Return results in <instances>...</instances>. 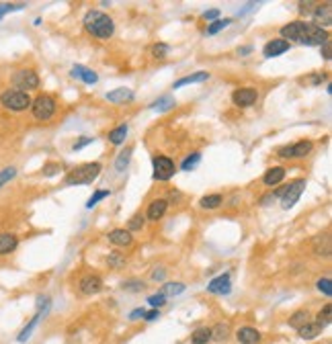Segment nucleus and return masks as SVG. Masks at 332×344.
<instances>
[{
    "instance_id": "58836bf2",
    "label": "nucleus",
    "mask_w": 332,
    "mask_h": 344,
    "mask_svg": "<svg viewBox=\"0 0 332 344\" xmlns=\"http://www.w3.org/2000/svg\"><path fill=\"white\" fill-rule=\"evenodd\" d=\"M109 195H111V191H109V189H105V191H95V193H93V197H90V199L86 201V209H93V207H95L99 201L107 199Z\"/></svg>"
},
{
    "instance_id": "aec40b11",
    "label": "nucleus",
    "mask_w": 332,
    "mask_h": 344,
    "mask_svg": "<svg viewBox=\"0 0 332 344\" xmlns=\"http://www.w3.org/2000/svg\"><path fill=\"white\" fill-rule=\"evenodd\" d=\"M107 238H109V242L113 246H119V248L131 246V242H134V238H131V234L127 230H111Z\"/></svg>"
},
{
    "instance_id": "412c9836",
    "label": "nucleus",
    "mask_w": 332,
    "mask_h": 344,
    "mask_svg": "<svg viewBox=\"0 0 332 344\" xmlns=\"http://www.w3.org/2000/svg\"><path fill=\"white\" fill-rule=\"evenodd\" d=\"M285 168L283 166H273V168H269L267 172H264V176H262V182L267 184V186H275V184H279L283 178H285Z\"/></svg>"
},
{
    "instance_id": "3c124183",
    "label": "nucleus",
    "mask_w": 332,
    "mask_h": 344,
    "mask_svg": "<svg viewBox=\"0 0 332 344\" xmlns=\"http://www.w3.org/2000/svg\"><path fill=\"white\" fill-rule=\"evenodd\" d=\"M158 318H160V309H150V311H146V316H144L146 322H156Z\"/></svg>"
},
{
    "instance_id": "5701e85b",
    "label": "nucleus",
    "mask_w": 332,
    "mask_h": 344,
    "mask_svg": "<svg viewBox=\"0 0 332 344\" xmlns=\"http://www.w3.org/2000/svg\"><path fill=\"white\" fill-rule=\"evenodd\" d=\"M314 252H316L318 256H324V258L330 256L332 248H330V236H328V234L314 238Z\"/></svg>"
},
{
    "instance_id": "c85d7f7f",
    "label": "nucleus",
    "mask_w": 332,
    "mask_h": 344,
    "mask_svg": "<svg viewBox=\"0 0 332 344\" xmlns=\"http://www.w3.org/2000/svg\"><path fill=\"white\" fill-rule=\"evenodd\" d=\"M131 154H134L131 148H125L123 152H119V156L115 158V170L117 172H125V168L129 166V160H131Z\"/></svg>"
},
{
    "instance_id": "4c0bfd02",
    "label": "nucleus",
    "mask_w": 332,
    "mask_h": 344,
    "mask_svg": "<svg viewBox=\"0 0 332 344\" xmlns=\"http://www.w3.org/2000/svg\"><path fill=\"white\" fill-rule=\"evenodd\" d=\"M15 176H17V168L15 166H7V168L0 170V189H3L5 184H9Z\"/></svg>"
},
{
    "instance_id": "dca6fc26",
    "label": "nucleus",
    "mask_w": 332,
    "mask_h": 344,
    "mask_svg": "<svg viewBox=\"0 0 332 344\" xmlns=\"http://www.w3.org/2000/svg\"><path fill=\"white\" fill-rule=\"evenodd\" d=\"M236 340L240 344H258L260 342V332L252 326H242L236 330Z\"/></svg>"
},
{
    "instance_id": "c756f323",
    "label": "nucleus",
    "mask_w": 332,
    "mask_h": 344,
    "mask_svg": "<svg viewBox=\"0 0 332 344\" xmlns=\"http://www.w3.org/2000/svg\"><path fill=\"white\" fill-rule=\"evenodd\" d=\"M211 342V328H197L191 334V344H207Z\"/></svg>"
},
{
    "instance_id": "393cba45",
    "label": "nucleus",
    "mask_w": 332,
    "mask_h": 344,
    "mask_svg": "<svg viewBox=\"0 0 332 344\" xmlns=\"http://www.w3.org/2000/svg\"><path fill=\"white\" fill-rule=\"evenodd\" d=\"M205 80H209V72H195L191 76H185V78L176 80L172 84V88H180V86H187V84H199V82H205Z\"/></svg>"
},
{
    "instance_id": "4468645a",
    "label": "nucleus",
    "mask_w": 332,
    "mask_h": 344,
    "mask_svg": "<svg viewBox=\"0 0 332 344\" xmlns=\"http://www.w3.org/2000/svg\"><path fill=\"white\" fill-rule=\"evenodd\" d=\"M134 90L131 88H125V86H119V88H115V90H109L107 95H105V99L109 101V103H117V105H121V103H129V101H134Z\"/></svg>"
},
{
    "instance_id": "f03ea898",
    "label": "nucleus",
    "mask_w": 332,
    "mask_h": 344,
    "mask_svg": "<svg viewBox=\"0 0 332 344\" xmlns=\"http://www.w3.org/2000/svg\"><path fill=\"white\" fill-rule=\"evenodd\" d=\"M82 25L86 33L97 39H109L115 33V21L101 11H88L82 19Z\"/></svg>"
},
{
    "instance_id": "864d4df0",
    "label": "nucleus",
    "mask_w": 332,
    "mask_h": 344,
    "mask_svg": "<svg viewBox=\"0 0 332 344\" xmlns=\"http://www.w3.org/2000/svg\"><path fill=\"white\" fill-rule=\"evenodd\" d=\"M144 316H146V309L138 307V309H134L131 314H129V320H131V322H136V320H140V318H144Z\"/></svg>"
},
{
    "instance_id": "1a4fd4ad",
    "label": "nucleus",
    "mask_w": 332,
    "mask_h": 344,
    "mask_svg": "<svg viewBox=\"0 0 332 344\" xmlns=\"http://www.w3.org/2000/svg\"><path fill=\"white\" fill-rule=\"evenodd\" d=\"M39 303H37V311H35V316L29 320V324L19 332V336H17V342H27L29 338H31V334H33V330L37 328V324H39V320H41V316L45 314V309L49 307V299L47 297H39L37 299Z\"/></svg>"
},
{
    "instance_id": "20e7f679",
    "label": "nucleus",
    "mask_w": 332,
    "mask_h": 344,
    "mask_svg": "<svg viewBox=\"0 0 332 344\" xmlns=\"http://www.w3.org/2000/svg\"><path fill=\"white\" fill-rule=\"evenodd\" d=\"M0 105H3L7 111H13V113H23L27 109H31V97L27 95L23 90H17V88H9L0 95Z\"/></svg>"
},
{
    "instance_id": "4d7b16f0",
    "label": "nucleus",
    "mask_w": 332,
    "mask_h": 344,
    "mask_svg": "<svg viewBox=\"0 0 332 344\" xmlns=\"http://www.w3.org/2000/svg\"><path fill=\"white\" fill-rule=\"evenodd\" d=\"M250 51H252V47H250V45H246V47H240V49H238V53H240V55H248Z\"/></svg>"
},
{
    "instance_id": "603ef678",
    "label": "nucleus",
    "mask_w": 332,
    "mask_h": 344,
    "mask_svg": "<svg viewBox=\"0 0 332 344\" xmlns=\"http://www.w3.org/2000/svg\"><path fill=\"white\" fill-rule=\"evenodd\" d=\"M164 277H166V270H164V266H158V268H154V272H152V281H164Z\"/></svg>"
},
{
    "instance_id": "e433bc0d",
    "label": "nucleus",
    "mask_w": 332,
    "mask_h": 344,
    "mask_svg": "<svg viewBox=\"0 0 332 344\" xmlns=\"http://www.w3.org/2000/svg\"><path fill=\"white\" fill-rule=\"evenodd\" d=\"M121 289L127 291V293H140V291L144 289V281H140V279L123 281V283H121Z\"/></svg>"
},
{
    "instance_id": "5fc2aeb1",
    "label": "nucleus",
    "mask_w": 332,
    "mask_h": 344,
    "mask_svg": "<svg viewBox=\"0 0 332 344\" xmlns=\"http://www.w3.org/2000/svg\"><path fill=\"white\" fill-rule=\"evenodd\" d=\"M312 7H316L314 3H299V13L306 15V13H312Z\"/></svg>"
},
{
    "instance_id": "7c9ffc66",
    "label": "nucleus",
    "mask_w": 332,
    "mask_h": 344,
    "mask_svg": "<svg viewBox=\"0 0 332 344\" xmlns=\"http://www.w3.org/2000/svg\"><path fill=\"white\" fill-rule=\"evenodd\" d=\"M330 322H332V305H330V303H326V305H324V307H322V309L318 311L316 324H318V326H320V328L324 330V328H326V326H328Z\"/></svg>"
},
{
    "instance_id": "a18cd8bd",
    "label": "nucleus",
    "mask_w": 332,
    "mask_h": 344,
    "mask_svg": "<svg viewBox=\"0 0 332 344\" xmlns=\"http://www.w3.org/2000/svg\"><path fill=\"white\" fill-rule=\"evenodd\" d=\"M168 51H170V47H168L166 43H156V45L152 47L154 57H166V55H168Z\"/></svg>"
},
{
    "instance_id": "4be33fe9",
    "label": "nucleus",
    "mask_w": 332,
    "mask_h": 344,
    "mask_svg": "<svg viewBox=\"0 0 332 344\" xmlns=\"http://www.w3.org/2000/svg\"><path fill=\"white\" fill-rule=\"evenodd\" d=\"M19 238L15 234H0V256L11 254L13 250H17Z\"/></svg>"
},
{
    "instance_id": "ddd939ff",
    "label": "nucleus",
    "mask_w": 332,
    "mask_h": 344,
    "mask_svg": "<svg viewBox=\"0 0 332 344\" xmlns=\"http://www.w3.org/2000/svg\"><path fill=\"white\" fill-rule=\"evenodd\" d=\"M207 291L214 293V295H228V293L232 291V279H230V272L220 274V277H216V279H211L209 285H207Z\"/></svg>"
},
{
    "instance_id": "cd10ccee",
    "label": "nucleus",
    "mask_w": 332,
    "mask_h": 344,
    "mask_svg": "<svg viewBox=\"0 0 332 344\" xmlns=\"http://www.w3.org/2000/svg\"><path fill=\"white\" fill-rule=\"evenodd\" d=\"M127 131H129L127 125H119V127H115V129L109 131V142L113 146H121L125 142V137H127Z\"/></svg>"
},
{
    "instance_id": "49530a36",
    "label": "nucleus",
    "mask_w": 332,
    "mask_h": 344,
    "mask_svg": "<svg viewBox=\"0 0 332 344\" xmlns=\"http://www.w3.org/2000/svg\"><path fill=\"white\" fill-rule=\"evenodd\" d=\"M21 9H25V5H11V3H7V5H0V19H3L7 13L21 11Z\"/></svg>"
},
{
    "instance_id": "bb28decb",
    "label": "nucleus",
    "mask_w": 332,
    "mask_h": 344,
    "mask_svg": "<svg viewBox=\"0 0 332 344\" xmlns=\"http://www.w3.org/2000/svg\"><path fill=\"white\" fill-rule=\"evenodd\" d=\"M174 105H176L174 97H170V95H164V97L156 99L154 103H150V109H152V111H158V113H164V111H170Z\"/></svg>"
},
{
    "instance_id": "f257e3e1",
    "label": "nucleus",
    "mask_w": 332,
    "mask_h": 344,
    "mask_svg": "<svg viewBox=\"0 0 332 344\" xmlns=\"http://www.w3.org/2000/svg\"><path fill=\"white\" fill-rule=\"evenodd\" d=\"M281 39L283 41H295L301 45H322L326 43L328 37V31L316 27L314 23L308 21H291L287 25L281 27Z\"/></svg>"
},
{
    "instance_id": "c9c22d12",
    "label": "nucleus",
    "mask_w": 332,
    "mask_h": 344,
    "mask_svg": "<svg viewBox=\"0 0 332 344\" xmlns=\"http://www.w3.org/2000/svg\"><path fill=\"white\" fill-rule=\"evenodd\" d=\"M185 289H187V287H185V283H166V285L162 287V291H160V293H162L164 297H166V295H168V297H174V295H180Z\"/></svg>"
},
{
    "instance_id": "473e14b6",
    "label": "nucleus",
    "mask_w": 332,
    "mask_h": 344,
    "mask_svg": "<svg viewBox=\"0 0 332 344\" xmlns=\"http://www.w3.org/2000/svg\"><path fill=\"white\" fill-rule=\"evenodd\" d=\"M228 25H232V19H218V21H214L211 25H207L205 35H216V33H220V31H224Z\"/></svg>"
},
{
    "instance_id": "2f4dec72",
    "label": "nucleus",
    "mask_w": 332,
    "mask_h": 344,
    "mask_svg": "<svg viewBox=\"0 0 332 344\" xmlns=\"http://www.w3.org/2000/svg\"><path fill=\"white\" fill-rule=\"evenodd\" d=\"M230 336V326L228 324H216L211 328V340H218V342H224L228 340Z\"/></svg>"
},
{
    "instance_id": "39448f33",
    "label": "nucleus",
    "mask_w": 332,
    "mask_h": 344,
    "mask_svg": "<svg viewBox=\"0 0 332 344\" xmlns=\"http://www.w3.org/2000/svg\"><path fill=\"white\" fill-rule=\"evenodd\" d=\"M55 99L49 97V95H39L31 101V113L37 121H49L53 115H55Z\"/></svg>"
},
{
    "instance_id": "79ce46f5",
    "label": "nucleus",
    "mask_w": 332,
    "mask_h": 344,
    "mask_svg": "<svg viewBox=\"0 0 332 344\" xmlns=\"http://www.w3.org/2000/svg\"><path fill=\"white\" fill-rule=\"evenodd\" d=\"M144 215L142 213H138V215H134L131 220H129V224H127V232L131 234V232H138V230H142L144 228Z\"/></svg>"
},
{
    "instance_id": "a211bd4d",
    "label": "nucleus",
    "mask_w": 332,
    "mask_h": 344,
    "mask_svg": "<svg viewBox=\"0 0 332 344\" xmlns=\"http://www.w3.org/2000/svg\"><path fill=\"white\" fill-rule=\"evenodd\" d=\"M166 209H168V201L166 199H154L152 203L148 205V220L150 222L162 220L164 213H166Z\"/></svg>"
},
{
    "instance_id": "8fccbe9b",
    "label": "nucleus",
    "mask_w": 332,
    "mask_h": 344,
    "mask_svg": "<svg viewBox=\"0 0 332 344\" xmlns=\"http://www.w3.org/2000/svg\"><path fill=\"white\" fill-rule=\"evenodd\" d=\"M218 17H220V9H211V11H205L203 13V19L205 21H211V23L218 21Z\"/></svg>"
},
{
    "instance_id": "6e6552de",
    "label": "nucleus",
    "mask_w": 332,
    "mask_h": 344,
    "mask_svg": "<svg viewBox=\"0 0 332 344\" xmlns=\"http://www.w3.org/2000/svg\"><path fill=\"white\" fill-rule=\"evenodd\" d=\"M304 189H306V178H295V180H291L289 184H285V193H283V197H281V207L287 211V209H291L297 201H299V197H301V193H304Z\"/></svg>"
},
{
    "instance_id": "f704fd0d",
    "label": "nucleus",
    "mask_w": 332,
    "mask_h": 344,
    "mask_svg": "<svg viewBox=\"0 0 332 344\" xmlns=\"http://www.w3.org/2000/svg\"><path fill=\"white\" fill-rule=\"evenodd\" d=\"M222 203H224L222 195H207V197H203V199L199 201V205H201L203 209H218Z\"/></svg>"
},
{
    "instance_id": "0eeeda50",
    "label": "nucleus",
    "mask_w": 332,
    "mask_h": 344,
    "mask_svg": "<svg viewBox=\"0 0 332 344\" xmlns=\"http://www.w3.org/2000/svg\"><path fill=\"white\" fill-rule=\"evenodd\" d=\"M312 150H314V144L310 140H301V142L291 144V146H281L277 150V156L279 158H285V160H297V158H306Z\"/></svg>"
},
{
    "instance_id": "09e8293b",
    "label": "nucleus",
    "mask_w": 332,
    "mask_h": 344,
    "mask_svg": "<svg viewBox=\"0 0 332 344\" xmlns=\"http://www.w3.org/2000/svg\"><path fill=\"white\" fill-rule=\"evenodd\" d=\"M320 51H322V57H324V59H330V57H332V43H330V39H328L326 43L320 45Z\"/></svg>"
},
{
    "instance_id": "a878e982",
    "label": "nucleus",
    "mask_w": 332,
    "mask_h": 344,
    "mask_svg": "<svg viewBox=\"0 0 332 344\" xmlns=\"http://www.w3.org/2000/svg\"><path fill=\"white\" fill-rule=\"evenodd\" d=\"M320 332H322V328H320L316 322H308L306 326H301V328L297 330V334H299L301 340H314L316 336H320Z\"/></svg>"
},
{
    "instance_id": "37998d69",
    "label": "nucleus",
    "mask_w": 332,
    "mask_h": 344,
    "mask_svg": "<svg viewBox=\"0 0 332 344\" xmlns=\"http://www.w3.org/2000/svg\"><path fill=\"white\" fill-rule=\"evenodd\" d=\"M95 142V137H88V135H82V137H78L76 142H74V146H72V150L74 152H80L82 148H86V146H90Z\"/></svg>"
},
{
    "instance_id": "6ab92c4d",
    "label": "nucleus",
    "mask_w": 332,
    "mask_h": 344,
    "mask_svg": "<svg viewBox=\"0 0 332 344\" xmlns=\"http://www.w3.org/2000/svg\"><path fill=\"white\" fill-rule=\"evenodd\" d=\"M289 47H291V45H289L287 41H283V39H273V41H269V43L262 47V55H264V57H277V55L289 51Z\"/></svg>"
},
{
    "instance_id": "de8ad7c7",
    "label": "nucleus",
    "mask_w": 332,
    "mask_h": 344,
    "mask_svg": "<svg viewBox=\"0 0 332 344\" xmlns=\"http://www.w3.org/2000/svg\"><path fill=\"white\" fill-rule=\"evenodd\" d=\"M59 170H62V166L55 164V162H49V164H45V166H43V170H41V172H43L45 176H55Z\"/></svg>"
},
{
    "instance_id": "f8f14e48",
    "label": "nucleus",
    "mask_w": 332,
    "mask_h": 344,
    "mask_svg": "<svg viewBox=\"0 0 332 344\" xmlns=\"http://www.w3.org/2000/svg\"><path fill=\"white\" fill-rule=\"evenodd\" d=\"M78 287H80L82 295H97L103 291V279L99 274H86L80 279Z\"/></svg>"
},
{
    "instance_id": "f3484780",
    "label": "nucleus",
    "mask_w": 332,
    "mask_h": 344,
    "mask_svg": "<svg viewBox=\"0 0 332 344\" xmlns=\"http://www.w3.org/2000/svg\"><path fill=\"white\" fill-rule=\"evenodd\" d=\"M70 76L82 80L84 84H97L99 82V74L95 70H90V68H84V66H72Z\"/></svg>"
},
{
    "instance_id": "72a5a7b5",
    "label": "nucleus",
    "mask_w": 332,
    "mask_h": 344,
    "mask_svg": "<svg viewBox=\"0 0 332 344\" xmlns=\"http://www.w3.org/2000/svg\"><path fill=\"white\" fill-rule=\"evenodd\" d=\"M201 162V152H193V154H189L187 158L183 160V164H180V168H183V172H191L197 164Z\"/></svg>"
},
{
    "instance_id": "b1692460",
    "label": "nucleus",
    "mask_w": 332,
    "mask_h": 344,
    "mask_svg": "<svg viewBox=\"0 0 332 344\" xmlns=\"http://www.w3.org/2000/svg\"><path fill=\"white\" fill-rule=\"evenodd\" d=\"M308 322H310V311L308 309H297V311H293V314L289 316V320H287V324L291 328H295V330H299L301 326H306Z\"/></svg>"
},
{
    "instance_id": "9b49d317",
    "label": "nucleus",
    "mask_w": 332,
    "mask_h": 344,
    "mask_svg": "<svg viewBox=\"0 0 332 344\" xmlns=\"http://www.w3.org/2000/svg\"><path fill=\"white\" fill-rule=\"evenodd\" d=\"M256 99H258V90L256 88H250V86H246V88H236L232 92V103L236 107H250V105L256 103Z\"/></svg>"
},
{
    "instance_id": "c03bdc74",
    "label": "nucleus",
    "mask_w": 332,
    "mask_h": 344,
    "mask_svg": "<svg viewBox=\"0 0 332 344\" xmlns=\"http://www.w3.org/2000/svg\"><path fill=\"white\" fill-rule=\"evenodd\" d=\"M148 303L152 305L154 309H160V307L166 303V297H164L162 293H160V295H158V293H156V295H150V297H148Z\"/></svg>"
},
{
    "instance_id": "9d476101",
    "label": "nucleus",
    "mask_w": 332,
    "mask_h": 344,
    "mask_svg": "<svg viewBox=\"0 0 332 344\" xmlns=\"http://www.w3.org/2000/svg\"><path fill=\"white\" fill-rule=\"evenodd\" d=\"M13 84L17 86V90H33L39 86V76L35 70H21L13 76Z\"/></svg>"
},
{
    "instance_id": "ea45409f",
    "label": "nucleus",
    "mask_w": 332,
    "mask_h": 344,
    "mask_svg": "<svg viewBox=\"0 0 332 344\" xmlns=\"http://www.w3.org/2000/svg\"><path fill=\"white\" fill-rule=\"evenodd\" d=\"M107 262H109V266L119 268V266H123V264H125V256H123L121 252H111V254L107 256Z\"/></svg>"
},
{
    "instance_id": "6e6d98bb",
    "label": "nucleus",
    "mask_w": 332,
    "mask_h": 344,
    "mask_svg": "<svg viewBox=\"0 0 332 344\" xmlns=\"http://www.w3.org/2000/svg\"><path fill=\"white\" fill-rule=\"evenodd\" d=\"M324 80H328V76H326V72H322V74H318V76H314V78H312V84H322Z\"/></svg>"
},
{
    "instance_id": "423d86ee",
    "label": "nucleus",
    "mask_w": 332,
    "mask_h": 344,
    "mask_svg": "<svg viewBox=\"0 0 332 344\" xmlns=\"http://www.w3.org/2000/svg\"><path fill=\"white\" fill-rule=\"evenodd\" d=\"M152 166H154V180H160V182H166L174 176L176 172V164L172 158L168 156H162V154H156L152 158Z\"/></svg>"
},
{
    "instance_id": "7ed1b4c3",
    "label": "nucleus",
    "mask_w": 332,
    "mask_h": 344,
    "mask_svg": "<svg viewBox=\"0 0 332 344\" xmlns=\"http://www.w3.org/2000/svg\"><path fill=\"white\" fill-rule=\"evenodd\" d=\"M103 166L99 162H86V164H80L76 168H72L66 176V184H90L99 174H101Z\"/></svg>"
},
{
    "instance_id": "2eb2a0df",
    "label": "nucleus",
    "mask_w": 332,
    "mask_h": 344,
    "mask_svg": "<svg viewBox=\"0 0 332 344\" xmlns=\"http://www.w3.org/2000/svg\"><path fill=\"white\" fill-rule=\"evenodd\" d=\"M314 25L320 27V29H326L332 25V9L330 5H316L314 9Z\"/></svg>"
},
{
    "instance_id": "a19ab883",
    "label": "nucleus",
    "mask_w": 332,
    "mask_h": 344,
    "mask_svg": "<svg viewBox=\"0 0 332 344\" xmlns=\"http://www.w3.org/2000/svg\"><path fill=\"white\" fill-rule=\"evenodd\" d=\"M316 287H318V291H320V293H324L326 297H330V295H332V281H330L328 277H324V279H318Z\"/></svg>"
}]
</instances>
